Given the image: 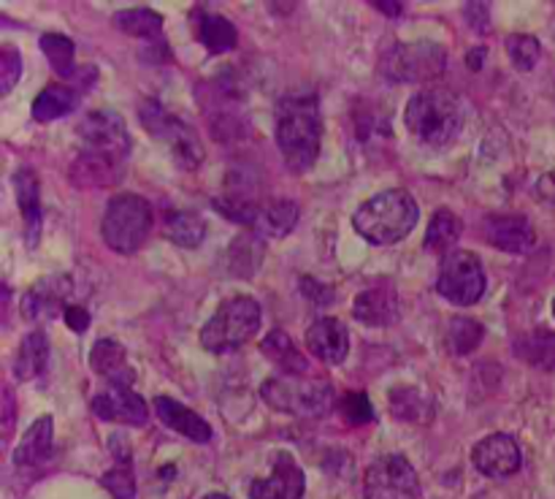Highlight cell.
<instances>
[{
    "label": "cell",
    "instance_id": "6da1fadb",
    "mask_svg": "<svg viewBox=\"0 0 555 499\" xmlns=\"http://www.w3.org/2000/svg\"><path fill=\"white\" fill-rule=\"evenodd\" d=\"M323 119L314 95L291 92L276 103V144L287 168L296 174L309 171L320 155Z\"/></svg>",
    "mask_w": 555,
    "mask_h": 499
},
{
    "label": "cell",
    "instance_id": "7a4b0ae2",
    "mask_svg": "<svg viewBox=\"0 0 555 499\" xmlns=\"http://www.w3.org/2000/svg\"><path fill=\"white\" fill-rule=\"evenodd\" d=\"M421 206L412 199V193L396 188L363 201L352 215V226L366 242L372 244H396L410 236L412 228L417 226Z\"/></svg>",
    "mask_w": 555,
    "mask_h": 499
},
{
    "label": "cell",
    "instance_id": "3957f363",
    "mask_svg": "<svg viewBox=\"0 0 555 499\" xmlns=\"http://www.w3.org/2000/svg\"><path fill=\"white\" fill-rule=\"evenodd\" d=\"M459 101L448 90H423L406 103V128L421 144L444 146L461 130Z\"/></svg>",
    "mask_w": 555,
    "mask_h": 499
},
{
    "label": "cell",
    "instance_id": "277c9868",
    "mask_svg": "<svg viewBox=\"0 0 555 499\" xmlns=\"http://www.w3.org/2000/svg\"><path fill=\"white\" fill-rule=\"evenodd\" d=\"M263 323V309L255 298L233 296L215 309L201 329V345L211 353H231L253 340Z\"/></svg>",
    "mask_w": 555,
    "mask_h": 499
},
{
    "label": "cell",
    "instance_id": "5b68a950",
    "mask_svg": "<svg viewBox=\"0 0 555 499\" xmlns=\"http://www.w3.org/2000/svg\"><path fill=\"white\" fill-rule=\"evenodd\" d=\"M152 231V206L150 201L135 193L114 195L108 201L101 220L103 242L117 253L130 255L146 242Z\"/></svg>",
    "mask_w": 555,
    "mask_h": 499
},
{
    "label": "cell",
    "instance_id": "8992f818",
    "mask_svg": "<svg viewBox=\"0 0 555 499\" xmlns=\"http://www.w3.org/2000/svg\"><path fill=\"white\" fill-rule=\"evenodd\" d=\"M260 396L274 410L291 412L298 418H320L334 407V388L328 380H304L298 374L271 378L260 385Z\"/></svg>",
    "mask_w": 555,
    "mask_h": 499
},
{
    "label": "cell",
    "instance_id": "52a82bcc",
    "mask_svg": "<svg viewBox=\"0 0 555 499\" xmlns=\"http://www.w3.org/2000/svg\"><path fill=\"white\" fill-rule=\"evenodd\" d=\"M79 139L87 146L90 168H103V174H108L112 166H119L130 152V136L128 128H125V119L117 112H108V108H95V112L81 119Z\"/></svg>",
    "mask_w": 555,
    "mask_h": 499
},
{
    "label": "cell",
    "instance_id": "ba28073f",
    "mask_svg": "<svg viewBox=\"0 0 555 499\" xmlns=\"http://www.w3.org/2000/svg\"><path fill=\"white\" fill-rule=\"evenodd\" d=\"M437 291L444 302L455 307H472L486 293V271L480 258L469 250H453L442 258L437 277Z\"/></svg>",
    "mask_w": 555,
    "mask_h": 499
},
{
    "label": "cell",
    "instance_id": "9c48e42d",
    "mask_svg": "<svg viewBox=\"0 0 555 499\" xmlns=\"http://www.w3.org/2000/svg\"><path fill=\"white\" fill-rule=\"evenodd\" d=\"M141 123H144V128L150 130V133L160 136V139L171 146L179 166H201V161H204V146H201L198 133H195L188 123H182L179 117H171V114H168L160 103L152 101V98H146V101L141 103Z\"/></svg>",
    "mask_w": 555,
    "mask_h": 499
},
{
    "label": "cell",
    "instance_id": "30bf717a",
    "mask_svg": "<svg viewBox=\"0 0 555 499\" xmlns=\"http://www.w3.org/2000/svg\"><path fill=\"white\" fill-rule=\"evenodd\" d=\"M448 54L434 41L399 43L383 57V71L396 81H426L444 71Z\"/></svg>",
    "mask_w": 555,
    "mask_h": 499
},
{
    "label": "cell",
    "instance_id": "8fae6325",
    "mask_svg": "<svg viewBox=\"0 0 555 499\" xmlns=\"http://www.w3.org/2000/svg\"><path fill=\"white\" fill-rule=\"evenodd\" d=\"M417 494H421V483L404 456H383L366 470V481H363L366 499H417Z\"/></svg>",
    "mask_w": 555,
    "mask_h": 499
},
{
    "label": "cell",
    "instance_id": "7c38bea8",
    "mask_svg": "<svg viewBox=\"0 0 555 499\" xmlns=\"http://www.w3.org/2000/svg\"><path fill=\"white\" fill-rule=\"evenodd\" d=\"M70 296H74V280L68 274L41 277L22 296V315L27 320H49L70 307Z\"/></svg>",
    "mask_w": 555,
    "mask_h": 499
},
{
    "label": "cell",
    "instance_id": "4fadbf2b",
    "mask_svg": "<svg viewBox=\"0 0 555 499\" xmlns=\"http://www.w3.org/2000/svg\"><path fill=\"white\" fill-rule=\"evenodd\" d=\"M472 461L477 470L488 477H509L520 470L524 456H520V445L509 434L496 432L488 434L486 439L475 445L472 450Z\"/></svg>",
    "mask_w": 555,
    "mask_h": 499
},
{
    "label": "cell",
    "instance_id": "5bb4252c",
    "mask_svg": "<svg viewBox=\"0 0 555 499\" xmlns=\"http://www.w3.org/2000/svg\"><path fill=\"white\" fill-rule=\"evenodd\" d=\"M307 488L301 466L296 464L291 453L280 450L274 453V470L263 481H253L249 486V499H301Z\"/></svg>",
    "mask_w": 555,
    "mask_h": 499
},
{
    "label": "cell",
    "instance_id": "9a60e30c",
    "mask_svg": "<svg viewBox=\"0 0 555 499\" xmlns=\"http://www.w3.org/2000/svg\"><path fill=\"white\" fill-rule=\"evenodd\" d=\"M482 231H486L488 244L504 250V253H529L537 242L534 226L524 215H491L486 217Z\"/></svg>",
    "mask_w": 555,
    "mask_h": 499
},
{
    "label": "cell",
    "instance_id": "2e32d148",
    "mask_svg": "<svg viewBox=\"0 0 555 499\" xmlns=\"http://www.w3.org/2000/svg\"><path fill=\"white\" fill-rule=\"evenodd\" d=\"M92 412L103 421L122 423V426H144L150 418V407L130 388H112L92 399Z\"/></svg>",
    "mask_w": 555,
    "mask_h": 499
},
{
    "label": "cell",
    "instance_id": "e0dca14e",
    "mask_svg": "<svg viewBox=\"0 0 555 499\" xmlns=\"http://www.w3.org/2000/svg\"><path fill=\"white\" fill-rule=\"evenodd\" d=\"M307 347L323 363H341L350 353V334L347 325L336 318H320L309 325Z\"/></svg>",
    "mask_w": 555,
    "mask_h": 499
},
{
    "label": "cell",
    "instance_id": "ac0fdd59",
    "mask_svg": "<svg viewBox=\"0 0 555 499\" xmlns=\"http://www.w3.org/2000/svg\"><path fill=\"white\" fill-rule=\"evenodd\" d=\"M352 315L361 323L374 325V329H385L399 320V296L390 285H374L358 293L356 304H352Z\"/></svg>",
    "mask_w": 555,
    "mask_h": 499
},
{
    "label": "cell",
    "instance_id": "d6986e66",
    "mask_svg": "<svg viewBox=\"0 0 555 499\" xmlns=\"http://www.w3.org/2000/svg\"><path fill=\"white\" fill-rule=\"evenodd\" d=\"M90 367L112 383V388H130L135 380L133 367L128 363V350L114 340H98L90 353Z\"/></svg>",
    "mask_w": 555,
    "mask_h": 499
},
{
    "label": "cell",
    "instance_id": "ffe728a7",
    "mask_svg": "<svg viewBox=\"0 0 555 499\" xmlns=\"http://www.w3.org/2000/svg\"><path fill=\"white\" fill-rule=\"evenodd\" d=\"M155 412L168 428L184 434V437L193 439V443H209L211 439L209 423H206L198 412H193L190 407H184L182 401L171 399V396H157Z\"/></svg>",
    "mask_w": 555,
    "mask_h": 499
},
{
    "label": "cell",
    "instance_id": "44dd1931",
    "mask_svg": "<svg viewBox=\"0 0 555 499\" xmlns=\"http://www.w3.org/2000/svg\"><path fill=\"white\" fill-rule=\"evenodd\" d=\"M190 22H193V36L198 38L211 54H222L228 52V49L236 47L238 33L236 27H233V22H228L225 16L211 14V11L201 9L198 5V9H193V14H190Z\"/></svg>",
    "mask_w": 555,
    "mask_h": 499
},
{
    "label": "cell",
    "instance_id": "7402d4cb",
    "mask_svg": "<svg viewBox=\"0 0 555 499\" xmlns=\"http://www.w3.org/2000/svg\"><path fill=\"white\" fill-rule=\"evenodd\" d=\"M14 188H16V201H20V212L25 217V233L27 244L38 242V231H41V190H38V177L30 168H20L14 174Z\"/></svg>",
    "mask_w": 555,
    "mask_h": 499
},
{
    "label": "cell",
    "instance_id": "603a6c76",
    "mask_svg": "<svg viewBox=\"0 0 555 499\" xmlns=\"http://www.w3.org/2000/svg\"><path fill=\"white\" fill-rule=\"evenodd\" d=\"M298 222V204L296 201H266L258 204L253 220L255 233H266V236H287Z\"/></svg>",
    "mask_w": 555,
    "mask_h": 499
},
{
    "label": "cell",
    "instance_id": "cb8c5ba5",
    "mask_svg": "<svg viewBox=\"0 0 555 499\" xmlns=\"http://www.w3.org/2000/svg\"><path fill=\"white\" fill-rule=\"evenodd\" d=\"M52 450V415L36 418L30 428L22 434V443L14 450V464L16 466H30L41 464Z\"/></svg>",
    "mask_w": 555,
    "mask_h": 499
},
{
    "label": "cell",
    "instance_id": "d4e9b609",
    "mask_svg": "<svg viewBox=\"0 0 555 499\" xmlns=\"http://www.w3.org/2000/svg\"><path fill=\"white\" fill-rule=\"evenodd\" d=\"M263 239L255 231H244L242 236H236L228 247V269L236 277H253L258 271V266L263 264Z\"/></svg>",
    "mask_w": 555,
    "mask_h": 499
},
{
    "label": "cell",
    "instance_id": "484cf974",
    "mask_svg": "<svg viewBox=\"0 0 555 499\" xmlns=\"http://www.w3.org/2000/svg\"><path fill=\"white\" fill-rule=\"evenodd\" d=\"M76 103H79V92L65 85H49L33 101V119L36 123H52V119L74 112Z\"/></svg>",
    "mask_w": 555,
    "mask_h": 499
},
{
    "label": "cell",
    "instance_id": "4316f807",
    "mask_svg": "<svg viewBox=\"0 0 555 499\" xmlns=\"http://www.w3.org/2000/svg\"><path fill=\"white\" fill-rule=\"evenodd\" d=\"M260 350H263V356L269 358L274 367H280L285 374H304L309 369L307 358L298 353V347L293 345L291 336L280 329H274L263 342H260Z\"/></svg>",
    "mask_w": 555,
    "mask_h": 499
},
{
    "label": "cell",
    "instance_id": "83f0119b",
    "mask_svg": "<svg viewBox=\"0 0 555 499\" xmlns=\"http://www.w3.org/2000/svg\"><path fill=\"white\" fill-rule=\"evenodd\" d=\"M49 363V340L43 331H33L22 340L20 356H16L14 372L20 380H36L38 374L47 372Z\"/></svg>",
    "mask_w": 555,
    "mask_h": 499
},
{
    "label": "cell",
    "instance_id": "f1b7e54d",
    "mask_svg": "<svg viewBox=\"0 0 555 499\" xmlns=\"http://www.w3.org/2000/svg\"><path fill=\"white\" fill-rule=\"evenodd\" d=\"M515 353L524 358L526 363L537 369L553 372L555 369V331H531L515 340Z\"/></svg>",
    "mask_w": 555,
    "mask_h": 499
},
{
    "label": "cell",
    "instance_id": "f546056e",
    "mask_svg": "<svg viewBox=\"0 0 555 499\" xmlns=\"http://www.w3.org/2000/svg\"><path fill=\"white\" fill-rule=\"evenodd\" d=\"M166 236L179 247H198L206 236V222L198 212L173 209L166 215Z\"/></svg>",
    "mask_w": 555,
    "mask_h": 499
},
{
    "label": "cell",
    "instance_id": "4dcf8cb0",
    "mask_svg": "<svg viewBox=\"0 0 555 499\" xmlns=\"http://www.w3.org/2000/svg\"><path fill=\"white\" fill-rule=\"evenodd\" d=\"M461 233H464V222H461V217L453 215L450 209H439L437 215L431 217V222H428L426 250H431V253H439V255L453 253Z\"/></svg>",
    "mask_w": 555,
    "mask_h": 499
},
{
    "label": "cell",
    "instance_id": "1f68e13d",
    "mask_svg": "<svg viewBox=\"0 0 555 499\" xmlns=\"http://www.w3.org/2000/svg\"><path fill=\"white\" fill-rule=\"evenodd\" d=\"M114 25L135 38H157L163 30V16L152 9H122L114 16Z\"/></svg>",
    "mask_w": 555,
    "mask_h": 499
},
{
    "label": "cell",
    "instance_id": "d6a6232c",
    "mask_svg": "<svg viewBox=\"0 0 555 499\" xmlns=\"http://www.w3.org/2000/svg\"><path fill=\"white\" fill-rule=\"evenodd\" d=\"M390 405L401 421H428L434 415V401L417 388H396L390 394Z\"/></svg>",
    "mask_w": 555,
    "mask_h": 499
},
{
    "label": "cell",
    "instance_id": "836d02e7",
    "mask_svg": "<svg viewBox=\"0 0 555 499\" xmlns=\"http://www.w3.org/2000/svg\"><path fill=\"white\" fill-rule=\"evenodd\" d=\"M38 47L43 49V54H47V60L52 63V68L57 71L60 76H74L76 68H74V41L65 36H60V33H43L41 38H38Z\"/></svg>",
    "mask_w": 555,
    "mask_h": 499
},
{
    "label": "cell",
    "instance_id": "e575fe53",
    "mask_svg": "<svg viewBox=\"0 0 555 499\" xmlns=\"http://www.w3.org/2000/svg\"><path fill=\"white\" fill-rule=\"evenodd\" d=\"M482 334H486V329H482L477 320H472V318L450 320V325H448L450 350L459 353V356H466V353H472L477 345H480Z\"/></svg>",
    "mask_w": 555,
    "mask_h": 499
},
{
    "label": "cell",
    "instance_id": "d590c367",
    "mask_svg": "<svg viewBox=\"0 0 555 499\" xmlns=\"http://www.w3.org/2000/svg\"><path fill=\"white\" fill-rule=\"evenodd\" d=\"M507 54L513 60V65L518 71H531L540 60L542 47L534 36H526V33H518V36L507 38Z\"/></svg>",
    "mask_w": 555,
    "mask_h": 499
},
{
    "label": "cell",
    "instance_id": "8d00e7d4",
    "mask_svg": "<svg viewBox=\"0 0 555 499\" xmlns=\"http://www.w3.org/2000/svg\"><path fill=\"white\" fill-rule=\"evenodd\" d=\"M339 410L341 418H345L347 423H352V426H363V423L374 421V407L366 394H347L345 399L339 401Z\"/></svg>",
    "mask_w": 555,
    "mask_h": 499
},
{
    "label": "cell",
    "instance_id": "74e56055",
    "mask_svg": "<svg viewBox=\"0 0 555 499\" xmlns=\"http://www.w3.org/2000/svg\"><path fill=\"white\" fill-rule=\"evenodd\" d=\"M20 76H22L20 52L5 43V47L0 49V92H3V95H9L11 87L16 85V79H20Z\"/></svg>",
    "mask_w": 555,
    "mask_h": 499
},
{
    "label": "cell",
    "instance_id": "f35d334b",
    "mask_svg": "<svg viewBox=\"0 0 555 499\" xmlns=\"http://www.w3.org/2000/svg\"><path fill=\"white\" fill-rule=\"evenodd\" d=\"M103 486H106L117 499H133V494H135L133 470H130V466L122 461V464L114 466L108 475H103Z\"/></svg>",
    "mask_w": 555,
    "mask_h": 499
},
{
    "label": "cell",
    "instance_id": "ab89813d",
    "mask_svg": "<svg viewBox=\"0 0 555 499\" xmlns=\"http://www.w3.org/2000/svg\"><path fill=\"white\" fill-rule=\"evenodd\" d=\"M63 318L74 331H85L87 325H90V312H87L85 307H76V304H70V307L65 309Z\"/></svg>",
    "mask_w": 555,
    "mask_h": 499
},
{
    "label": "cell",
    "instance_id": "60d3db41",
    "mask_svg": "<svg viewBox=\"0 0 555 499\" xmlns=\"http://www.w3.org/2000/svg\"><path fill=\"white\" fill-rule=\"evenodd\" d=\"M372 5L374 9H383V14H388V16H399L401 9H404L401 3H379V0H374Z\"/></svg>",
    "mask_w": 555,
    "mask_h": 499
},
{
    "label": "cell",
    "instance_id": "b9f144b4",
    "mask_svg": "<svg viewBox=\"0 0 555 499\" xmlns=\"http://www.w3.org/2000/svg\"><path fill=\"white\" fill-rule=\"evenodd\" d=\"M482 54H486V49H472L469 52V68H480L482 65Z\"/></svg>",
    "mask_w": 555,
    "mask_h": 499
},
{
    "label": "cell",
    "instance_id": "7bdbcfd3",
    "mask_svg": "<svg viewBox=\"0 0 555 499\" xmlns=\"http://www.w3.org/2000/svg\"><path fill=\"white\" fill-rule=\"evenodd\" d=\"M11 432V391L5 388V434Z\"/></svg>",
    "mask_w": 555,
    "mask_h": 499
},
{
    "label": "cell",
    "instance_id": "ee69618b",
    "mask_svg": "<svg viewBox=\"0 0 555 499\" xmlns=\"http://www.w3.org/2000/svg\"><path fill=\"white\" fill-rule=\"evenodd\" d=\"M204 499H231V497H228V494H206Z\"/></svg>",
    "mask_w": 555,
    "mask_h": 499
},
{
    "label": "cell",
    "instance_id": "f6af8a7d",
    "mask_svg": "<svg viewBox=\"0 0 555 499\" xmlns=\"http://www.w3.org/2000/svg\"><path fill=\"white\" fill-rule=\"evenodd\" d=\"M553 315H555V298H553Z\"/></svg>",
    "mask_w": 555,
    "mask_h": 499
}]
</instances>
